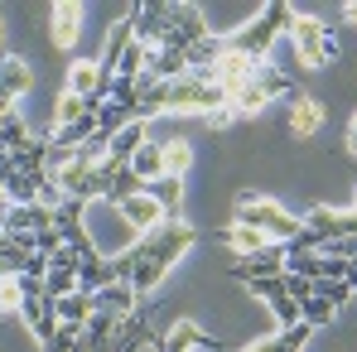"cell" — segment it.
I'll return each instance as SVG.
<instances>
[{
    "label": "cell",
    "instance_id": "cell-29",
    "mask_svg": "<svg viewBox=\"0 0 357 352\" xmlns=\"http://www.w3.org/2000/svg\"><path fill=\"white\" fill-rule=\"evenodd\" d=\"M112 102H116L121 112L135 121V107H140V87H135V77H116V87H112Z\"/></svg>",
    "mask_w": 357,
    "mask_h": 352
},
{
    "label": "cell",
    "instance_id": "cell-34",
    "mask_svg": "<svg viewBox=\"0 0 357 352\" xmlns=\"http://www.w3.org/2000/svg\"><path fill=\"white\" fill-rule=\"evenodd\" d=\"M44 275H49V261H44V256L34 251V256L24 261V280H44Z\"/></svg>",
    "mask_w": 357,
    "mask_h": 352
},
{
    "label": "cell",
    "instance_id": "cell-19",
    "mask_svg": "<svg viewBox=\"0 0 357 352\" xmlns=\"http://www.w3.org/2000/svg\"><path fill=\"white\" fill-rule=\"evenodd\" d=\"M160 160H165V174H169V178H183L188 169H193V145H188L183 135L160 140Z\"/></svg>",
    "mask_w": 357,
    "mask_h": 352
},
{
    "label": "cell",
    "instance_id": "cell-16",
    "mask_svg": "<svg viewBox=\"0 0 357 352\" xmlns=\"http://www.w3.org/2000/svg\"><path fill=\"white\" fill-rule=\"evenodd\" d=\"M54 309H59V323H68V328H87V319L97 314V294H63V299H54Z\"/></svg>",
    "mask_w": 357,
    "mask_h": 352
},
{
    "label": "cell",
    "instance_id": "cell-31",
    "mask_svg": "<svg viewBox=\"0 0 357 352\" xmlns=\"http://www.w3.org/2000/svg\"><path fill=\"white\" fill-rule=\"evenodd\" d=\"M251 294H256V299H266V304H271V299H280V294H285V275H271V280H251Z\"/></svg>",
    "mask_w": 357,
    "mask_h": 352
},
{
    "label": "cell",
    "instance_id": "cell-36",
    "mask_svg": "<svg viewBox=\"0 0 357 352\" xmlns=\"http://www.w3.org/2000/svg\"><path fill=\"white\" fill-rule=\"evenodd\" d=\"M348 285H353V294H357V256L348 261Z\"/></svg>",
    "mask_w": 357,
    "mask_h": 352
},
{
    "label": "cell",
    "instance_id": "cell-22",
    "mask_svg": "<svg viewBox=\"0 0 357 352\" xmlns=\"http://www.w3.org/2000/svg\"><path fill=\"white\" fill-rule=\"evenodd\" d=\"M82 116H92V102H82V97H73V92H59V102H54V130L77 125Z\"/></svg>",
    "mask_w": 357,
    "mask_h": 352
},
{
    "label": "cell",
    "instance_id": "cell-33",
    "mask_svg": "<svg viewBox=\"0 0 357 352\" xmlns=\"http://www.w3.org/2000/svg\"><path fill=\"white\" fill-rule=\"evenodd\" d=\"M285 294H290L295 304H304V299H314V280H299V275L285 270Z\"/></svg>",
    "mask_w": 357,
    "mask_h": 352
},
{
    "label": "cell",
    "instance_id": "cell-9",
    "mask_svg": "<svg viewBox=\"0 0 357 352\" xmlns=\"http://www.w3.org/2000/svg\"><path fill=\"white\" fill-rule=\"evenodd\" d=\"M251 77H256V59H246L241 49H232V44H227V54H222V59H218V68H213L218 92H222V97H232V92H237V87H246Z\"/></svg>",
    "mask_w": 357,
    "mask_h": 352
},
{
    "label": "cell",
    "instance_id": "cell-13",
    "mask_svg": "<svg viewBox=\"0 0 357 352\" xmlns=\"http://www.w3.org/2000/svg\"><path fill=\"white\" fill-rule=\"evenodd\" d=\"M218 241L237 256V261H246V256H256V251H266L271 246V236L266 232H256V227H241V222H227L222 232H218Z\"/></svg>",
    "mask_w": 357,
    "mask_h": 352
},
{
    "label": "cell",
    "instance_id": "cell-27",
    "mask_svg": "<svg viewBox=\"0 0 357 352\" xmlns=\"http://www.w3.org/2000/svg\"><path fill=\"white\" fill-rule=\"evenodd\" d=\"M333 314H338V309H333V304H328V299H319V294H314V299H304V304H299V319H304V323H309V328H324V323H333Z\"/></svg>",
    "mask_w": 357,
    "mask_h": 352
},
{
    "label": "cell",
    "instance_id": "cell-12",
    "mask_svg": "<svg viewBox=\"0 0 357 352\" xmlns=\"http://www.w3.org/2000/svg\"><path fill=\"white\" fill-rule=\"evenodd\" d=\"M63 92H73V97H82V102H97V97H102V63L73 59L68 63V77H63Z\"/></svg>",
    "mask_w": 357,
    "mask_h": 352
},
{
    "label": "cell",
    "instance_id": "cell-14",
    "mask_svg": "<svg viewBox=\"0 0 357 352\" xmlns=\"http://www.w3.org/2000/svg\"><path fill=\"white\" fill-rule=\"evenodd\" d=\"M29 87H34L29 63L20 59V54H5V59H0V92H5L10 102H20V97H29Z\"/></svg>",
    "mask_w": 357,
    "mask_h": 352
},
{
    "label": "cell",
    "instance_id": "cell-30",
    "mask_svg": "<svg viewBox=\"0 0 357 352\" xmlns=\"http://www.w3.org/2000/svg\"><path fill=\"white\" fill-rule=\"evenodd\" d=\"M314 294H319V299H328L333 309H343L348 299H357V294H353V285H348V280H314Z\"/></svg>",
    "mask_w": 357,
    "mask_h": 352
},
{
    "label": "cell",
    "instance_id": "cell-38",
    "mask_svg": "<svg viewBox=\"0 0 357 352\" xmlns=\"http://www.w3.org/2000/svg\"><path fill=\"white\" fill-rule=\"evenodd\" d=\"M0 59H5V20H0Z\"/></svg>",
    "mask_w": 357,
    "mask_h": 352
},
{
    "label": "cell",
    "instance_id": "cell-35",
    "mask_svg": "<svg viewBox=\"0 0 357 352\" xmlns=\"http://www.w3.org/2000/svg\"><path fill=\"white\" fill-rule=\"evenodd\" d=\"M203 121H208V130H227V125L237 121V112H232V107H218L213 116H203Z\"/></svg>",
    "mask_w": 357,
    "mask_h": 352
},
{
    "label": "cell",
    "instance_id": "cell-24",
    "mask_svg": "<svg viewBox=\"0 0 357 352\" xmlns=\"http://www.w3.org/2000/svg\"><path fill=\"white\" fill-rule=\"evenodd\" d=\"M135 193H145V183L135 178V169H130V164H116L112 188H107V203H126V198H135Z\"/></svg>",
    "mask_w": 357,
    "mask_h": 352
},
{
    "label": "cell",
    "instance_id": "cell-4",
    "mask_svg": "<svg viewBox=\"0 0 357 352\" xmlns=\"http://www.w3.org/2000/svg\"><path fill=\"white\" fill-rule=\"evenodd\" d=\"M290 15H295V10H290L285 0H271V5H266V10H261V15L246 24V29H237L227 44H232V49H241L246 59L266 63V59H271V44H275V39L290 29Z\"/></svg>",
    "mask_w": 357,
    "mask_h": 352
},
{
    "label": "cell",
    "instance_id": "cell-2",
    "mask_svg": "<svg viewBox=\"0 0 357 352\" xmlns=\"http://www.w3.org/2000/svg\"><path fill=\"white\" fill-rule=\"evenodd\" d=\"M232 222L241 227H256V232H266L271 241H280V246H290L299 236V217H290L275 198H266V193H237V213H232Z\"/></svg>",
    "mask_w": 357,
    "mask_h": 352
},
{
    "label": "cell",
    "instance_id": "cell-26",
    "mask_svg": "<svg viewBox=\"0 0 357 352\" xmlns=\"http://www.w3.org/2000/svg\"><path fill=\"white\" fill-rule=\"evenodd\" d=\"M77 290V270H68V266H49V275H44V299H63V294Z\"/></svg>",
    "mask_w": 357,
    "mask_h": 352
},
{
    "label": "cell",
    "instance_id": "cell-11",
    "mask_svg": "<svg viewBox=\"0 0 357 352\" xmlns=\"http://www.w3.org/2000/svg\"><path fill=\"white\" fill-rule=\"evenodd\" d=\"M116 213H121V222H126V227H130L135 236L155 232V227L165 222V213H160V203H155L150 193H135V198H126V203H116Z\"/></svg>",
    "mask_w": 357,
    "mask_h": 352
},
{
    "label": "cell",
    "instance_id": "cell-20",
    "mask_svg": "<svg viewBox=\"0 0 357 352\" xmlns=\"http://www.w3.org/2000/svg\"><path fill=\"white\" fill-rule=\"evenodd\" d=\"M145 193L160 203V213H165V217H178V203H183V178H169V174H165V178H155Z\"/></svg>",
    "mask_w": 357,
    "mask_h": 352
},
{
    "label": "cell",
    "instance_id": "cell-15",
    "mask_svg": "<svg viewBox=\"0 0 357 352\" xmlns=\"http://www.w3.org/2000/svg\"><path fill=\"white\" fill-rule=\"evenodd\" d=\"M140 145H150V130H145V121H130L126 130H116V135H112V145H107V160H112V164H130Z\"/></svg>",
    "mask_w": 357,
    "mask_h": 352
},
{
    "label": "cell",
    "instance_id": "cell-23",
    "mask_svg": "<svg viewBox=\"0 0 357 352\" xmlns=\"http://www.w3.org/2000/svg\"><path fill=\"white\" fill-rule=\"evenodd\" d=\"M92 116H97V135H107V140H112L116 130H126V125H130V116L121 112L116 102H92Z\"/></svg>",
    "mask_w": 357,
    "mask_h": 352
},
{
    "label": "cell",
    "instance_id": "cell-1",
    "mask_svg": "<svg viewBox=\"0 0 357 352\" xmlns=\"http://www.w3.org/2000/svg\"><path fill=\"white\" fill-rule=\"evenodd\" d=\"M193 241H198V227L193 222H183V217H165L155 232L135 236L130 241V256H135V270H130V290L140 294H155L165 285V275L174 270L178 261L193 251Z\"/></svg>",
    "mask_w": 357,
    "mask_h": 352
},
{
    "label": "cell",
    "instance_id": "cell-18",
    "mask_svg": "<svg viewBox=\"0 0 357 352\" xmlns=\"http://www.w3.org/2000/svg\"><path fill=\"white\" fill-rule=\"evenodd\" d=\"M135 299H140V294L130 290L126 280H116V285H107V290L97 294V314H112V319H126V314H135Z\"/></svg>",
    "mask_w": 357,
    "mask_h": 352
},
{
    "label": "cell",
    "instance_id": "cell-5",
    "mask_svg": "<svg viewBox=\"0 0 357 352\" xmlns=\"http://www.w3.org/2000/svg\"><path fill=\"white\" fill-rule=\"evenodd\" d=\"M218 107H227V97L213 82H198L188 72L178 82H169V112H178V116H213Z\"/></svg>",
    "mask_w": 357,
    "mask_h": 352
},
{
    "label": "cell",
    "instance_id": "cell-7",
    "mask_svg": "<svg viewBox=\"0 0 357 352\" xmlns=\"http://www.w3.org/2000/svg\"><path fill=\"white\" fill-rule=\"evenodd\" d=\"M285 261H290V251H285L280 241H271L266 251H256V256H246V261H232V275H237L241 285L271 280V275H285Z\"/></svg>",
    "mask_w": 357,
    "mask_h": 352
},
{
    "label": "cell",
    "instance_id": "cell-25",
    "mask_svg": "<svg viewBox=\"0 0 357 352\" xmlns=\"http://www.w3.org/2000/svg\"><path fill=\"white\" fill-rule=\"evenodd\" d=\"M285 251H290V246H285ZM285 270L299 275V280H319V275H324V256H319V251H290Z\"/></svg>",
    "mask_w": 357,
    "mask_h": 352
},
{
    "label": "cell",
    "instance_id": "cell-6",
    "mask_svg": "<svg viewBox=\"0 0 357 352\" xmlns=\"http://www.w3.org/2000/svg\"><path fill=\"white\" fill-rule=\"evenodd\" d=\"M208 34H213V29H208V20H203L198 5H188V0H169V39H165V49L188 54V49L203 44Z\"/></svg>",
    "mask_w": 357,
    "mask_h": 352
},
{
    "label": "cell",
    "instance_id": "cell-10",
    "mask_svg": "<svg viewBox=\"0 0 357 352\" xmlns=\"http://www.w3.org/2000/svg\"><path fill=\"white\" fill-rule=\"evenodd\" d=\"M324 121H328V107H324L319 97L299 92L295 107H290V135H295V140H314V135L324 130Z\"/></svg>",
    "mask_w": 357,
    "mask_h": 352
},
{
    "label": "cell",
    "instance_id": "cell-17",
    "mask_svg": "<svg viewBox=\"0 0 357 352\" xmlns=\"http://www.w3.org/2000/svg\"><path fill=\"white\" fill-rule=\"evenodd\" d=\"M271 102H275V97H271V92H266V87H261L256 77H251L246 87H237V92L227 97V107H232L237 116H261V112H266Z\"/></svg>",
    "mask_w": 357,
    "mask_h": 352
},
{
    "label": "cell",
    "instance_id": "cell-3",
    "mask_svg": "<svg viewBox=\"0 0 357 352\" xmlns=\"http://www.w3.org/2000/svg\"><path fill=\"white\" fill-rule=\"evenodd\" d=\"M285 34H290V44H295V59L304 63V68H314V72H319V68H333V63L343 59V49H338L333 29H324L314 15H299V10H295Z\"/></svg>",
    "mask_w": 357,
    "mask_h": 352
},
{
    "label": "cell",
    "instance_id": "cell-32",
    "mask_svg": "<svg viewBox=\"0 0 357 352\" xmlns=\"http://www.w3.org/2000/svg\"><path fill=\"white\" fill-rule=\"evenodd\" d=\"M59 246H63V232H59V227H44V232L34 236V251H39L44 261H49V256H54Z\"/></svg>",
    "mask_w": 357,
    "mask_h": 352
},
{
    "label": "cell",
    "instance_id": "cell-21",
    "mask_svg": "<svg viewBox=\"0 0 357 352\" xmlns=\"http://www.w3.org/2000/svg\"><path fill=\"white\" fill-rule=\"evenodd\" d=\"M130 169H135V178H140L145 188H150L155 178H165V160H160V145H155V140H150V145H140V150H135V160H130Z\"/></svg>",
    "mask_w": 357,
    "mask_h": 352
},
{
    "label": "cell",
    "instance_id": "cell-28",
    "mask_svg": "<svg viewBox=\"0 0 357 352\" xmlns=\"http://www.w3.org/2000/svg\"><path fill=\"white\" fill-rule=\"evenodd\" d=\"M20 304H24V280L0 275V314H20Z\"/></svg>",
    "mask_w": 357,
    "mask_h": 352
},
{
    "label": "cell",
    "instance_id": "cell-39",
    "mask_svg": "<svg viewBox=\"0 0 357 352\" xmlns=\"http://www.w3.org/2000/svg\"><path fill=\"white\" fill-rule=\"evenodd\" d=\"M0 198H5V183H0Z\"/></svg>",
    "mask_w": 357,
    "mask_h": 352
},
{
    "label": "cell",
    "instance_id": "cell-8",
    "mask_svg": "<svg viewBox=\"0 0 357 352\" xmlns=\"http://www.w3.org/2000/svg\"><path fill=\"white\" fill-rule=\"evenodd\" d=\"M82 5L77 0H59V5H49V39L59 44V49H77V39H82Z\"/></svg>",
    "mask_w": 357,
    "mask_h": 352
},
{
    "label": "cell",
    "instance_id": "cell-37",
    "mask_svg": "<svg viewBox=\"0 0 357 352\" xmlns=\"http://www.w3.org/2000/svg\"><path fill=\"white\" fill-rule=\"evenodd\" d=\"M348 150L357 155V116H353V125H348Z\"/></svg>",
    "mask_w": 357,
    "mask_h": 352
}]
</instances>
